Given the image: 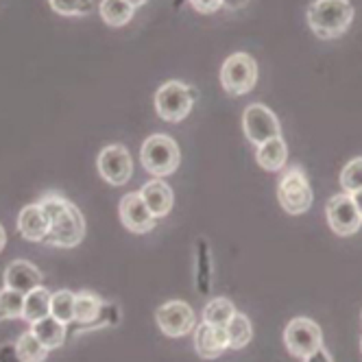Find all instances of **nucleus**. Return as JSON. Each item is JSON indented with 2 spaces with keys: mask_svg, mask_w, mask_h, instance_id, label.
<instances>
[{
  "mask_svg": "<svg viewBox=\"0 0 362 362\" xmlns=\"http://www.w3.org/2000/svg\"><path fill=\"white\" fill-rule=\"evenodd\" d=\"M42 210L48 218V234L44 238L50 247L72 249L86 236V218L74 203H70L59 192H48L40 201Z\"/></svg>",
  "mask_w": 362,
  "mask_h": 362,
  "instance_id": "nucleus-1",
  "label": "nucleus"
},
{
  "mask_svg": "<svg viewBox=\"0 0 362 362\" xmlns=\"http://www.w3.org/2000/svg\"><path fill=\"white\" fill-rule=\"evenodd\" d=\"M354 20V7L349 0H315L308 7V24L321 40L341 37Z\"/></svg>",
  "mask_w": 362,
  "mask_h": 362,
  "instance_id": "nucleus-2",
  "label": "nucleus"
},
{
  "mask_svg": "<svg viewBox=\"0 0 362 362\" xmlns=\"http://www.w3.org/2000/svg\"><path fill=\"white\" fill-rule=\"evenodd\" d=\"M140 162L148 175H153L155 179H164L179 168L181 151L170 136L155 134L144 140L140 151Z\"/></svg>",
  "mask_w": 362,
  "mask_h": 362,
  "instance_id": "nucleus-3",
  "label": "nucleus"
},
{
  "mask_svg": "<svg viewBox=\"0 0 362 362\" xmlns=\"http://www.w3.org/2000/svg\"><path fill=\"white\" fill-rule=\"evenodd\" d=\"M277 199L284 212L291 216H299L310 210V205H313V188H310V181L299 166L286 168V173L279 179Z\"/></svg>",
  "mask_w": 362,
  "mask_h": 362,
  "instance_id": "nucleus-4",
  "label": "nucleus"
},
{
  "mask_svg": "<svg viewBox=\"0 0 362 362\" xmlns=\"http://www.w3.org/2000/svg\"><path fill=\"white\" fill-rule=\"evenodd\" d=\"M197 90L181 83V81H166L158 94H155V110L158 116L166 122H181L192 110L197 100Z\"/></svg>",
  "mask_w": 362,
  "mask_h": 362,
  "instance_id": "nucleus-5",
  "label": "nucleus"
},
{
  "mask_svg": "<svg viewBox=\"0 0 362 362\" xmlns=\"http://www.w3.org/2000/svg\"><path fill=\"white\" fill-rule=\"evenodd\" d=\"M257 83V64L247 53L229 55L221 68V86L231 96H243Z\"/></svg>",
  "mask_w": 362,
  "mask_h": 362,
  "instance_id": "nucleus-6",
  "label": "nucleus"
},
{
  "mask_svg": "<svg viewBox=\"0 0 362 362\" xmlns=\"http://www.w3.org/2000/svg\"><path fill=\"white\" fill-rule=\"evenodd\" d=\"M284 343H286L291 356L305 360L323 347V332L313 319L297 317L284 329Z\"/></svg>",
  "mask_w": 362,
  "mask_h": 362,
  "instance_id": "nucleus-7",
  "label": "nucleus"
},
{
  "mask_svg": "<svg viewBox=\"0 0 362 362\" xmlns=\"http://www.w3.org/2000/svg\"><path fill=\"white\" fill-rule=\"evenodd\" d=\"M96 168H98V175L112 186L127 184L134 175L132 155H129L127 146L122 144H110L103 148L96 158Z\"/></svg>",
  "mask_w": 362,
  "mask_h": 362,
  "instance_id": "nucleus-8",
  "label": "nucleus"
},
{
  "mask_svg": "<svg viewBox=\"0 0 362 362\" xmlns=\"http://www.w3.org/2000/svg\"><path fill=\"white\" fill-rule=\"evenodd\" d=\"M243 129H245V136L251 144L260 146L271 138L281 136V129H279V120L277 116L267 107L262 103H253L245 110L243 116Z\"/></svg>",
  "mask_w": 362,
  "mask_h": 362,
  "instance_id": "nucleus-9",
  "label": "nucleus"
},
{
  "mask_svg": "<svg viewBox=\"0 0 362 362\" xmlns=\"http://www.w3.org/2000/svg\"><path fill=\"white\" fill-rule=\"evenodd\" d=\"M155 321H158L160 329L168 336V339H181L194 329L197 317L190 303L186 301H166L164 305L158 308L155 313Z\"/></svg>",
  "mask_w": 362,
  "mask_h": 362,
  "instance_id": "nucleus-10",
  "label": "nucleus"
},
{
  "mask_svg": "<svg viewBox=\"0 0 362 362\" xmlns=\"http://www.w3.org/2000/svg\"><path fill=\"white\" fill-rule=\"evenodd\" d=\"M325 216L327 223L332 227L334 234L339 236H351L360 229L362 225V216L356 208V203L351 199V194H334L327 205H325Z\"/></svg>",
  "mask_w": 362,
  "mask_h": 362,
  "instance_id": "nucleus-11",
  "label": "nucleus"
},
{
  "mask_svg": "<svg viewBox=\"0 0 362 362\" xmlns=\"http://www.w3.org/2000/svg\"><path fill=\"white\" fill-rule=\"evenodd\" d=\"M120 221L122 225L132 231V234H146V231H151L155 227V223H158V218H155L146 203L142 201L140 192H129L122 197L120 201Z\"/></svg>",
  "mask_w": 362,
  "mask_h": 362,
  "instance_id": "nucleus-12",
  "label": "nucleus"
},
{
  "mask_svg": "<svg viewBox=\"0 0 362 362\" xmlns=\"http://www.w3.org/2000/svg\"><path fill=\"white\" fill-rule=\"evenodd\" d=\"M194 349L205 360H214L223 356L229 349V339H227L225 327H216V325L201 321L194 327Z\"/></svg>",
  "mask_w": 362,
  "mask_h": 362,
  "instance_id": "nucleus-13",
  "label": "nucleus"
},
{
  "mask_svg": "<svg viewBox=\"0 0 362 362\" xmlns=\"http://www.w3.org/2000/svg\"><path fill=\"white\" fill-rule=\"evenodd\" d=\"M5 286L22 295H29L31 291L44 286V273L33 262L13 260L5 271Z\"/></svg>",
  "mask_w": 362,
  "mask_h": 362,
  "instance_id": "nucleus-14",
  "label": "nucleus"
},
{
  "mask_svg": "<svg viewBox=\"0 0 362 362\" xmlns=\"http://www.w3.org/2000/svg\"><path fill=\"white\" fill-rule=\"evenodd\" d=\"M140 197L155 218H164L173 210V190L162 179L146 181V184L140 188Z\"/></svg>",
  "mask_w": 362,
  "mask_h": 362,
  "instance_id": "nucleus-15",
  "label": "nucleus"
},
{
  "mask_svg": "<svg viewBox=\"0 0 362 362\" xmlns=\"http://www.w3.org/2000/svg\"><path fill=\"white\" fill-rule=\"evenodd\" d=\"M18 231L22 234L24 240L44 243V238L48 234V218H46L40 203H31L27 208H22V212L18 216Z\"/></svg>",
  "mask_w": 362,
  "mask_h": 362,
  "instance_id": "nucleus-16",
  "label": "nucleus"
},
{
  "mask_svg": "<svg viewBox=\"0 0 362 362\" xmlns=\"http://www.w3.org/2000/svg\"><path fill=\"white\" fill-rule=\"evenodd\" d=\"M255 160L264 170H271V173L281 170L284 166H286V160H288V146H286V142H284L281 136L271 138L264 144L257 146Z\"/></svg>",
  "mask_w": 362,
  "mask_h": 362,
  "instance_id": "nucleus-17",
  "label": "nucleus"
},
{
  "mask_svg": "<svg viewBox=\"0 0 362 362\" xmlns=\"http://www.w3.org/2000/svg\"><path fill=\"white\" fill-rule=\"evenodd\" d=\"M66 327L64 323H59L55 317H44L42 321L31 323V332L35 334V339L46 347V349H57L64 345L66 341Z\"/></svg>",
  "mask_w": 362,
  "mask_h": 362,
  "instance_id": "nucleus-18",
  "label": "nucleus"
},
{
  "mask_svg": "<svg viewBox=\"0 0 362 362\" xmlns=\"http://www.w3.org/2000/svg\"><path fill=\"white\" fill-rule=\"evenodd\" d=\"M212 279H214V271H212L210 247H208V240L201 238L197 240V291L201 295H210Z\"/></svg>",
  "mask_w": 362,
  "mask_h": 362,
  "instance_id": "nucleus-19",
  "label": "nucleus"
},
{
  "mask_svg": "<svg viewBox=\"0 0 362 362\" xmlns=\"http://www.w3.org/2000/svg\"><path fill=\"white\" fill-rule=\"evenodd\" d=\"M103 305H105V301L90 291L74 295V323H81L83 327L94 323L100 315Z\"/></svg>",
  "mask_w": 362,
  "mask_h": 362,
  "instance_id": "nucleus-20",
  "label": "nucleus"
},
{
  "mask_svg": "<svg viewBox=\"0 0 362 362\" xmlns=\"http://www.w3.org/2000/svg\"><path fill=\"white\" fill-rule=\"evenodd\" d=\"M48 315H50V293L44 286L31 291L29 295H24V313H22L24 321L35 323Z\"/></svg>",
  "mask_w": 362,
  "mask_h": 362,
  "instance_id": "nucleus-21",
  "label": "nucleus"
},
{
  "mask_svg": "<svg viewBox=\"0 0 362 362\" xmlns=\"http://www.w3.org/2000/svg\"><path fill=\"white\" fill-rule=\"evenodd\" d=\"M98 11H100V18L105 20V24H110V27H124V24H129V20L134 18L136 7L129 5L127 0H100Z\"/></svg>",
  "mask_w": 362,
  "mask_h": 362,
  "instance_id": "nucleus-22",
  "label": "nucleus"
},
{
  "mask_svg": "<svg viewBox=\"0 0 362 362\" xmlns=\"http://www.w3.org/2000/svg\"><path fill=\"white\" fill-rule=\"evenodd\" d=\"M236 308L227 297H216L212 299L203 310V323H210L216 327H227V323L234 319Z\"/></svg>",
  "mask_w": 362,
  "mask_h": 362,
  "instance_id": "nucleus-23",
  "label": "nucleus"
},
{
  "mask_svg": "<svg viewBox=\"0 0 362 362\" xmlns=\"http://www.w3.org/2000/svg\"><path fill=\"white\" fill-rule=\"evenodd\" d=\"M225 332H227V339H229V349H243V347H247V345L251 343V339H253L251 321H249L245 315H240V313H236L234 319H231V321L227 323Z\"/></svg>",
  "mask_w": 362,
  "mask_h": 362,
  "instance_id": "nucleus-24",
  "label": "nucleus"
},
{
  "mask_svg": "<svg viewBox=\"0 0 362 362\" xmlns=\"http://www.w3.org/2000/svg\"><path fill=\"white\" fill-rule=\"evenodd\" d=\"M16 349H18V356L22 362H44L48 358V351H50L35 339V334L31 329L20 336L18 343H16Z\"/></svg>",
  "mask_w": 362,
  "mask_h": 362,
  "instance_id": "nucleus-25",
  "label": "nucleus"
},
{
  "mask_svg": "<svg viewBox=\"0 0 362 362\" xmlns=\"http://www.w3.org/2000/svg\"><path fill=\"white\" fill-rule=\"evenodd\" d=\"M50 317H55L64 325L74 323V293L57 291L50 295Z\"/></svg>",
  "mask_w": 362,
  "mask_h": 362,
  "instance_id": "nucleus-26",
  "label": "nucleus"
},
{
  "mask_svg": "<svg viewBox=\"0 0 362 362\" xmlns=\"http://www.w3.org/2000/svg\"><path fill=\"white\" fill-rule=\"evenodd\" d=\"M24 313V295L11 288L0 291V315L3 319H22Z\"/></svg>",
  "mask_w": 362,
  "mask_h": 362,
  "instance_id": "nucleus-27",
  "label": "nucleus"
},
{
  "mask_svg": "<svg viewBox=\"0 0 362 362\" xmlns=\"http://www.w3.org/2000/svg\"><path fill=\"white\" fill-rule=\"evenodd\" d=\"M59 16H90L94 11V0H48Z\"/></svg>",
  "mask_w": 362,
  "mask_h": 362,
  "instance_id": "nucleus-28",
  "label": "nucleus"
},
{
  "mask_svg": "<svg viewBox=\"0 0 362 362\" xmlns=\"http://www.w3.org/2000/svg\"><path fill=\"white\" fill-rule=\"evenodd\" d=\"M341 186L347 194L362 190V158H356L345 164V168L341 170Z\"/></svg>",
  "mask_w": 362,
  "mask_h": 362,
  "instance_id": "nucleus-29",
  "label": "nucleus"
},
{
  "mask_svg": "<svg viewBox=\"0 0 362 362\" xmlns=\"http://www.w3.org/2000/svg\"><path fill=\"white\" fill-rule=\"evenodd\" d=\"M190 5L199 13H214L223 7V0H190Z\"/></svg>",
  "mask_w": 362,
  "mask_h": 362,
  "instance_id": "nucleus-30",
  "label": "nucleus"
},
{
  "mask_svg": "<svg viewBox=\"0 0 362 362\" xmlns=\"http://www.w3.org/2000/svg\"><path fill=\"white\" fill-rule=\"evenodd\" d=\"M0 362H22L18 356L16 345H3L0 347Z\"/></svg>",
  "mask_w": 362,
  "mask_h": 362,
  "instance_id": "nucleus-31",
  "label": "nucleus"
},
{
  "mask_svg": "<svg viewBox=\"0 0 362 362\" xmlns=\"http://www.w3.org/2000/svg\"><path fill=\"white\" fill-rule=\"evenodd\" d=\"M303 362H332V358H329V354L321 347L319 351H315L313 356H308Z\"/></svg>",
  "mask_w": 362,
  "mask_h": 362,
  "instance_id": "nucleus-32",
  "label": "nucleus"
},
{
  "mask_svg": "<svg viewBox=\"0 0 362 362\" xmlns=\"http://www.w3.org/2000/svg\"><path fill=\"white\" fill-rule=\"evenodd\" d=\"M247 5H249V0H223V7H227L231 11H238Z\"/></svg>",
  "mask_w": 362,
  "mask_h": 362,
  "instance_id": "nucleus-33",
  "label": "nucleus"
},
{
  "mask_svg": "<svg viewBox=\"0 0 362 362\" xmlns=\"http://www.w3.org/2000/svg\"><path fill=\"white\" fill-rule=\"evenodd\" d=\"M351 199H354V203H356V208H358V212H360V216H362V190L354 192V194H351Z\"/></svg>",
  "mask_w": 362,
  "mask_h": 362,
  "instance_id": "nucleus-34",
  "label": "nucleus"
},
{
  "mask_svg": "<svg viewBox=\"0 0 362 362\" xmlns=\"http://www.w3.org/2000/svg\"><path fill=\"white\" fill-rule=\"evenodd\" d=\"M5 245H7V234H5V227L0 225V251L5 249Z\"/></svg>",
  "mask_w": 362,
  "mask_h": 362,
  "instance_id": "nucleus-35",
  "label": "nucleus"
},
{
  "mask_svg": "<svg viewBox=\"0 0 362 362\" xmlns=\"http://www.w3.org/2000/svg\"><path fill=\"white\" fill-rule=\"evenodd\" d=\"M127 3H129V5H134V7L138 9V7H142V5L146 3V0H127Z\"/></svg>",
  "mask_w": 362,
  "mask_h": 362,
  "instance_id": "nucleus-36",
  "label": "nucleus"
},
{
  "mask_svg": "<svg viewBox=\"0 0 362 362\" xmlns=\"http://www.w3.org/2000/svg\"><path fill=\"white\" fill-rule=\"evenodd\" d=\"M360 349H362V341H360Z\"/></svg>",
  "mask_w": 362,
  "mask_h": 362,
  "instance_id": "nucleus-37",
  "label": "nucleus"
},
{
  "mask_svg": "<svg viewBox=\"0 0 362 362\" xmlns=\"http://www.w3.org/2000/svg\"><path fill=\"white\" fill-rule=\"evenodd\" d=\"M0 319H3V315H0Z\"/></svg>",
  "mask_w": 362,
  "mask_h": 362,
  "instance_id": "nucleus-38",
  "label": "nucleus"
}]
</instances>
